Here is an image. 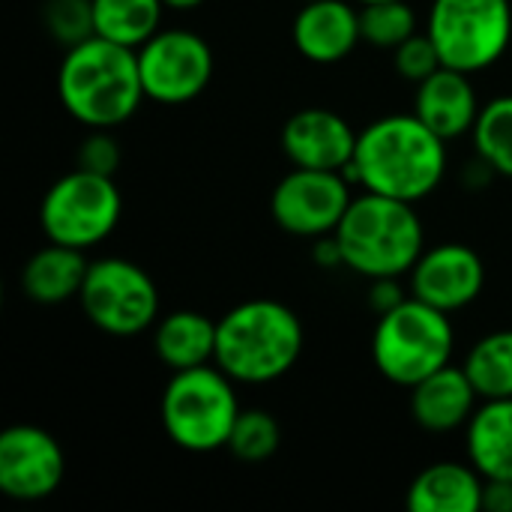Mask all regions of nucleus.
Segmentation results:
<instances>
[{"mask_svg":"<svg viewBox=\"0 0 512 512\" xmlns=\"http://www.w3.org/2000/svg\"><path fill=\"white\" fill-rule=\"evenodd\" d=\"M165 9L162 0H93V27L96 36L138 51L162 30Z\"/></svg>","mask_w":512,"mask_h":512,"instance_id":"obj_22","label":"nucleus"},{"mask_svg":"<svg viewBox=\"0 0 512 512\" xmlns=\"http://www.w3.org/2000/svg\"><path fill=\"white\" fill-rule=\"evenodd\" d=\"M294 48L315 66H336L363 42L360 6L354 0H309L300 3L291 24Z\"/></svg>","mask_w":512,"mask_h":512,"instance_id":"obj_15","label":"nucleus"},{"mask_svg":"<svg viewBox=\"0 0 512 512\" xmlns=\"http://www.w3.org/2000/svg\"><path fill=\"white\" fill-rule=\"evenodd\" d=\"M120 162H123V150H120V141L111 135V129H90L84 141L78 144L75 168H84L102 177H117Z\"/></svg>","mask_w":512,"mask_h":512,"instance_id":"obj_29","label":"nucleus"},{"mask_svg":"<svg viewBox=\"0 0 512 512\" xmlns=\"http://www.w3.org/2000/svg\"><path fill=\"white\" fill-rule=\"evenodd\" d=\"M456 357V327L447 312L408 297L387 315H378L372 333V363L381 378L411 390L423 378L450 366Z\"/></svg>","mask_w":512,"mask_h":512,"instance_id":"obj_6","label":"nucleus"},{"mask_svg":"<svg viewBox=\"0 0 512 512\" xmlns=\"http://www.w3.org/2000/svg\"><path fill=\"white\" fill-rule=\"evenodd\" d=\"M426 33L441 63L468 75L504 60L512 45V0H432Z\"/></svg>","mask_w":512,"mask_h":512,"instance_id":"obj_8","label":"nucleus"},{"mask_svg":"<svg viewBox=\"0 0 512 512\" xmlns=\"http://www.w3.org/2000/svg\"><path fill=\"white\" fill-rule=\"evenodd\" d=\"M66 477L60 441L33 423H15L0 432V492L21 504L51 498Z\"/></svg>","mask_w":512,"mask_h":512,"instance_id":"obj_12","label":"nucleus"},{"mask_svg":"<svg viewBox=\"0 0 512 512\" xmlns=\"http://www.w3.org/2000/svg\"><path fill=\"white\" fill-rule=\"evenodd\" d=\"M411 294H405L402 288V279L396 276H387V279H372L369 282V306L375 315H387L393 312L396 306H402Z\"/></svg>","mask_w":512,"mask_h":512,"instance_id":"obj_30","label":"nucleus"},{"mask_svg":"<svg viewBox=\"0 0 512 512\" xmlns=\"http://www.w3.org/2000/svg\"><path fill=\"white\" fill-rule=\"evenodd\" d=\"M303 321L288 303L255 297L219 318L216 366L243 387L285 378L303 354Z\"/></svg>","mask_w":512,"mask_h":512,"instance_id":"obj_3","label":"nucleus"},{"mask_svg":"<svg viewBox=\"0 0 512 512\" xmlns=\"http://www.w3.org/2000/svg\"><path fill=\"white\" fill-rule=\"evenodd\" d=\"M480 393L471 384L468 372L456 363L438 369L435 375L423 378L408 390L411 417L420 429L432 435H450L471 423L474 411L480 408Z\"/></svg>","mask_w":512,"mask_h":512,"instance_id":"obj_17","label":"nucleus"},{"mask_svg":"<svg viewBox=\"0 0 512 512\" xmlns=\"http://www.w3.org/2000/svg\"><path fill=\"white\" fill-rule=\"evenodd\" d=\"M87 267L90 261L81 249L48 240L24 261L21 291L36 306H63L69 300H78Z\"/></svg>","mask_w":512,"mask_h":512,"instance_id":"obj_19","label":"nucleus"},{"mask_svg":"<svg viewBox=\"0 0 512 512\" xmlns=\"http://www.w3.org/2000/svg\"><path fill=\"white\" fill-rule=\"evenodd\" d=\"M240 411L237 381L216 363L171 372L159 402V420L168 441L198 456L228 447Z\"/></svg>","mask_w":512,"mask_h":512,"instance_id":"obj_5","label":"nucleus"},{"mask_svg":"<svg viewBox=\"0 0 512 512\" xmlns=\"http://www.w3.org/2000/svg\"><path fill=\"white\" fill-rule=\"evenodd\" d=\"M78 306L99 333L114 339L141 336L162 318L153 276L141 264L114 255L90 261Z\"/></svg>","mask_w":512,"mask_h":512,"instance_id":"obj_9","label":"nucleus"},{"mask_svg":"<svg viewBox=\"0 0 512 512\" xmlns=\"http://www.w3.org/2000/svg\"><path fill=\"white\" fill-rule=\"evenodd\" d=\"M123 216V195L114 177H102L84 168H72L57 177L39 201V228L45 240L96 249L105 243Z\"/></svg>","mask_w":512,"mask_h":512,"instance_id":"obj_7","label":"nucleus"},{"mask_svg":"<svg viewBox=\"0 0 512 512\" xmlns=\"http://www.w3.org/2000/svg\"><path fill=\"white\" fill-rule=\"evenodd\" d=\"M360 33L366 45L393 51L405 39L420 33V18L408 0L369 3V6H360Z\"/></svg>","mask_w":512,"mask_h":512,"instance_id":"obj_25","label":"nucleus"},{"mask_svg":"<svg viewBox=\"0 0 512 512\" xmlns=\"http://www.w3.org/2000/svg\"><path fill=\"white\" fill-rule=\"evenodd\" d=\"M462 369L480 399H512V330H492L480 336L468 348Z\"/></svg>","mask_w":512,"mask_h":512,"instance_id":"obj_23","label":"nucleus"},{"mask_svg":"<svg viewBox=\"0 0 512 512\" xmlns=\"http://www.w3.org/2000/svg\"><path fill=\"white\" fill-rule=\"evenodd\" d=\"M480 93L474 87V75L441 66L426 81L417 84L414 93V114L438 132L447 144L468 138L480 117Z\"/></svg>","mask_w":512,"mask_h":512,"instance_id":"obj_16","label":"nucleus"},{"mask_svg":"<svg viewBox=\"0 0 512 512\" xmlns=\"http://www.w3.org/2000/svg\"><path fill=\"white\" fill-rule=\"evenodd\" d=\"M441 66H444L441 63V54H438V48H435V42L429 39L426 30L414 33L399 48H393V69H396V75L402 81L414 84V87L420 81H426L432 72H438Z\"/></svg>","mask_w":512,"mask_h":512,"instance_id":"obj_28","label":"nucleus"},{"mask_svg":"<svg viewBox=\"0 0 512 512\" xmlns=\"http://www.w3.org/2000/svg\"><path fill=\"white\" fill-rule=\"evenodd\" d=\"M333 234L339 240L345 270L369 282L408 276L426 249V231L417 207L366 189L354 195Z\"/></svg>","mask_w":512,"mask_h":512,"instance_id":"obj_4","label":"nucleus"},{"mask_svg":"<svg viewBox=\"0 0 512 512\" xmlns=\"http://www.w3.org/2000/svg\"><path fill=\"white\" fill-rule=\"evenodd\" d=\"M138 69L150 102L186 105L210 87L216 57L201 33L189 27H162L138 48Z\"/></svg>","mask_w":512,"mask_h":512,"instance_id":"obj_10","label":"nucleus"},{"mask_svg":"<svg viewBox=\"0 0 512 512\" xmlns=\"http://www.w3.org/2000/svg\"><path fill=\"white\" fill-rule=\"evenodd\" d=\"M483 474L465 462H435L423 468L405 495L411 512H480L483 510Z\"/></svg>","mask_w":512,"mask_h":512,"instance_id":"obj_18","label":"nucleus"},{"mask_svg":"<svg viewBox=\"0 0 512 512\" xmlns=\"http://www.w3.org/2000/svg\"><path fill=\"white\" fill-rule=\"evenodd\" d=\"M471 141L477 159H483L495 177L512 180V93L483 102Z\"/></svg>","mask_w":512,"mask_h":512,"instance_id":"obj_24","label":"nucleus"},{"mask_svg":"<svg viewBox=\"0 0 512 512\" xmlns=\"http://www.w3.org/2000/svg\"><path fill=\"white\" fill-rule=\"evenodd\" d=\"M57 99L63 111L87 129L123 126L147 99L138 51L102 36L66 48L57 66Z\"/></svg>","mask_w":512,"mask_h":512,"instance_id":"obj_2","label":"nucleus"},{"mask_svg":"<svg viewBox=\"0 0 512 512\" xmlns=\"http://www.w3.org/2000/svg\"><path fill=\"white\" fill-rule=\"evenodd\" d=\"M216 333L219 321L195 309H177L156 321L153 351L159 363L171 372L207 366L216 360Z\"/></svg>","mask_w":512,"mask_h":512,"instance_id":"obj_20","label":"nucleus"},{"mask_svg":"<svg viewBox=\"0 0 512 512\" xmlns=\"http://www.w3.org/2000/svg\"><path fill=\"white\" fill-rule=\"evenodd\" d=\"M465 459L483 480H512V399H483L465 426Z\"/></svg>","mask_w":512,"mask_h":512,"instance_id":"obj_21","label":"nucleus"},{"mask_svg":"<svg viewBox=\"0 0 512 512\" xmlns=\"http://www.w3.org/2000/svg\"><path fill=\"white\" fill-rule=\"evenodd\" d=\"M342 174L366 192L417 204L447 177V141L414 111L384 114L360 129L354 159Z\"/></svg>","mask_w":512,"mask_h":512,"instance_id":"obj_1","label":"nucleus"},{"mask_svg":"<svg viewBox=\"0 0 512 512\" xmlns=\"http://www.w3.org/2000/svg\"><path fill=\"white\" fill-rule=\"evenodd\" d=\"M168 9H174V12H189V9H198L201 3H207V0H162Z\"/></svg>","mask_w":512,"mask_h":512,"instance_id":"obj_33","label":"nucleus"},{"mask_svg":"<svg viewBox=\"0 0 512 512\" xmlns=\"http://www.w3.org/2000/svg\"><path fill=\"white\" fill-rule=\"evenodd\" d=\"M357 138L360 129H354L339 111L309 105L285 120L279 132V147L291 168L345 171L354 159Z\"/></svg>","mask_w":512,"mask_h":512,"instance_id":"obj_14","label":"nucleus"},{"mask_svg":"<svg viewBox=\"0 0 512 512\" xmlns=\"http://www.w3.org/2000/svg\"><path fill=\"white\" fill-rule=\"evenodd\" d=\"M486 288V264L468 243L426 246L408 273V294L453 315L480 300Z\"/></svg>","mask_w":512,"mask_h":512,"instance_id":"obj_13","label":"nucleus"},{"mask_svg":"<svg viewBox=\"0 0 512 512\" xmlns=\"http://www.w3.org/2000/svg\"><path fill=\"white\" fill-rule=\"evenodd\" d=\"M483 512H512V480H486Z\"/></svg>","mask_w":512,"mask_h":512,"instance_id":"obj_31","label":"nucleus"},{"mask_svg":"<svg viewBox=\"0 0 512 512\" xmlns=\"http://www.w3.org/2000/svg\"><path fill=\"white\" fill-rule=\"evenodd\" d=\"M354 183L342 171L291 168L270 195V216L279 231L318 240L339 228L354 201Z\"/></svg>","mask_w":512,"mask_h":512,"instance_id":"obj_11","label":"nucleus"},{"mask_svg":"<svg viewBox=\"0 0 512 512\" xmlns=\"http://www.w3.org/2000/svg\"><path fill=\"white\" fill-rule=\"evenodd\" d=\"M312 261L321 267V270H336V267H345L342 261V249H339V240L336 234H327V237H318L312 240Z\"/></svg>","mask_w":512,"mask_h":512,"instance_id":"obj_32","label":"nucleus"},{"mask_svg":"<svg viewBox=\"0 0 512 512\" xmlns=\"http://www.w3.org/2000/svg\"><path fill=\"white\" fill-rule=\"evenodd\" d=\"M357 6H369V3H384V0H354Z\"/></svg>","mask_w":512,"mask_h":512,"instance_id":"obj_34","label":"nucleus"},{"mask_svg":"<svg viewBox=\"0 0 512 512\" xmlns=\"http://www.w3.org/2000/svg\"><path fill=\"white\" fill-rule=\"evenodd\" d=\"M279 444H282V429L276 417L264 408H243L225 450L246 465H264L267 459L276 456Z\"/></svg>","mask_w":512,"mask_h":512,"instance_id":"obj_26","label":"nucleus"},{"mask_svg":"<svg viewBox=\"0 0 512 512\" xmlns=\"http://www.w3.org/2000/svg\"><path fill=\"white\" fill-rule=\"evenodd\" d=\"M300 3H309V0H300Z\"/></svg>","mask_w":512,"mask_h":512,"instance_id":"obj_35","label":"nucleus"},{"mask_svg":"<svg viewBox=\"0 0 512 512\" xmlns=\"http://www.w3.org/2000/svg\"><path fill=\"white\" fill-rule=\"evenodd\" d=\"M42 24L54 42H60L63 48H72V45L96 36L93 0H45L42 3Z\"/></svg>","mask_w":512,"mask_h":512,"instance_id":"obj_27","label":"nucleus"}]
</instances>
